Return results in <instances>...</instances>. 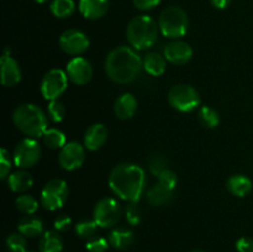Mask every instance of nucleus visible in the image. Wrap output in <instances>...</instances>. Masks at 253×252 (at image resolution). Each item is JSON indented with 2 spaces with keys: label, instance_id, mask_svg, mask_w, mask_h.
<instances>
[{
  "label": "nucleus",
  "instance_id": "nucleus-1",
  "mask_svg": "<svg viewBox=\"0 0 253 252\" xmlns=\"http://www.w3.org/2000/svg\"><path fill=\"white\" fill-rule=\"evenodd\" d=\"M109 185L121 199L128 203L138 202L145 192V170L133 163H121L110 172Z\"/></svg>",
  "mask_w": 253,
  "mask_h": 252
},
{
  "label": "nucleus",
  "instance_id": "nucleus-2",
  "mask_svg": "<svg viewBox=\"0 0 253 252\" xmlns=\"http://www.w3.org/2000/svg\"><path fill=\"white\" fill-rule=\"evenodd\" d=\"M143 68L141 57L127 46L113 49L105 59V72L111 81L120 84L135 81Z\"/></svg>",
  "mask_w": 253,
  "mask_h": 252
},
{
  "label": "nucleus",
  "instance_id": "nucleus-3",
  "mask_svg": "<svg viewBox=\"0 0 253 252\" xmlns=\"http://www.w3.org/2000/svg\"><path fill=\"white\" fill-rule=\"evenodd\" d=\"M12 120L15 126L30 138L43 136L48 124L44 111L34 104H22L17 106L12 114Z\"/></svg>",
  "mask_w": 253,
  "mask_h": 252
},
{
  "label": "nucleus",
  "instance_id": "nucleus-4",
  "mask_svg": "<svg viewBox=\"0 0 253 252\" xmlns=\"http://www.w3.org/2000/svg\"><path fill=\"white\" fill-rule=\"evenodd\" d=\"M126 36L133 48L140 51L148 49L157 41L158 25L148 15H138L128 24Z\"/></svg>",
  "mask_w": 253,
  "mask_h": 252
},
{
  "label": "nucleus",
  "instance_id": "nucleus-5",
  "mask_svg": "<svg viewBox=\"0 0 253 252\" xmlns=\"http://www.w3.org/2000/svg\"><path fill=\"white\" fill-rule=\"evenodd\" d=\"M158 27L163 36L169 39H179L183 37L189 27L188 15L182 7L169 6L166 7L158 19Z\"/></svg>",
  "mask_w": 253,
  "mask_h": 252
},
{
  "label": "nucleus",
  "instance_id": "nucleus-6",
  "mask_svg": "<svg viewBox=\"0 0 253 252\" xmlns=\"http://www.w3.org/2000/svg\"><path fill=\"white\" fill-rule=\"evenodd\" d=\"M168 101L175 110L189 113L199 106L200 96L194 86L188 84H178L173 86L168 93Z\"/></svg>",
  "mask_w": 253,
  "mask_h": 252
},
{
  "label": "nucleus",
  "instance_id": "nucleus-7",
  "mask_svg": "<svg viewBox=\"0 0 253 252\" xmlns=\"http://www.w3.org/2000/svg\"><path fill=\"white\" fill-rule=\"evenodd\" d=\"M68 198V185L63 179H52L47 183L41 192V204L44 209H59L64 205Z\"/></svg>",
  "mask_w": 253,
  "mask_h": 252
},
{
  "label": "nucleus",
  "instance_id": "nucleus-8",
  "mask_svg": "<svg viewBox=\"0 0 253 252\" xmlns=\"http://www.w3.org/2000/svg\"><path fill=\"white\" fill-rule=\"evenodd\" d=\"M67 84H68V76L66 72L54 68L44 74L40 89L44 99L49 101L58 100L59 96L66 91Z\"/></svg>",
  "mask_w": 253,
  "mask_h": 252
},
{
  "label": "nucleus",
  "instance_id": "nucleus-9",
  "mask_svg": "<svg viewBox=\"0 0 253 252\" xmlns=\"http://www.w3.org/2000/svg\"><path fill=\"white\" fill-rule=\"evenodd\" d=\"M93 216L99 227L115 226L121 217L120 204L113 198H103L96 203Z\"/></svg>",
  "mask_w": 253,
  "mask_h": 252
},
{
  "label": "nucleus",
  "instance_id": "nucleus-10",
  "mask_svg": "<svg viewBox=\"0 0 253 252\" xmlns=\"http://www.w3.org/2000/svg\"><path fill=\"white\" fill-rule=\"evenodd\" d=\"M41 156V148L34 138H25L14 150V162L20 168H30L36 165Z\"/></svg>",
  "mask_w": 253,
  "mask_h": 252
},
{
  "label": "nucleus",
  "instance_id": "nucleus-11",
  "mask_svg": "<svg viewBox=\"0 0 253 252\" xmlns=\"http://www.w3.org/2000/svg\"><path fill=\"white\" fill-rule=\"evenodd\" d=\"M88 36L83 31L77 29H69L64 31L59 37V46L66 52L67 54L71 56H79L84 53L89 48Z\"/></svg>",
  "mask_w": 253,
  "mask_h": 252
},
{
  "label": "nucleus",
  "instance_id": "nucleus-12",
  "mask_svg": "<svg viewBox=\"0 0 253 252\" xmlns=\"http://www.w3.org/2000/svg\"><path fill=\"white\" fill-rule=\"evenodd\" d=\"M59 165L66 170H76L85 161V151L79 142L72 141L66 143L59 152Z\"/></svg>",
  "mask_w": 253,
  "mask_h": 252
},
{
  "label": "nucleus",
  "instance_id": "nucleus-13",
  "mask_svg": "<svg viewBox=\"0 0 253 252\" xmlns=\"http://www.w3.org/2000/svg\"><path fill=\"white\" fill-rule=\"evenodd\" d=\"M66 73L72 83L77 85H85L93 78V67L88 59L83 57H74L67 64Z\"/></svg>",
  "mask_w": 253,
  "mask_h": 252
},
{
  "label": "nucleus",
  "instance_id": "nucleus-14",
  "mask_svg": "<svg viewBox=\"0 0 253 252\" xmlns=\"http://www.w3.org/2000/svg\"><path fill=\"white\" fill-rule=\"evenodd\" d=\"M163 53H165V58L168 62L177 64V66H182V64L188 63L192 59L193 49L187 42L174 40V41L166 44Z\"/></svg>",
  "mask_w": 253,
  "mask_h": 252
},
{
  "label": "nucleus",
  "instance_id": "nucleus-15",
  "mask_svg": "<svg viewBox=\"0 0 253 252\" xmlns=\"http://www.w3.org/2000/svg\"><path fill=\"white\" fill-rule=\"evenodd\" d=\"M1 64V84L4 86H14L21 79V69L12 57L2 54L0 59Z\"/></svg>",
  "mask_w": 253,
  "mask_h": 252
},
{
  "label": "nucleus",
  "instance_id": "nucleus-16",
  "mask_svg": "<svg viewBox=\"0 0 253 252\" xmlns=\"http://www.w3.org/2000/svg\"><path fill=\"white\" fill-rule=\"evenodd\" d=\"M108 140V128L103 124H94L84 135V145L89 151H96Z\"/></svg>",
  "mask_w": 253,
  "mask_h": 252
},
{
  "label": "nucleus",
  "instance_id": "nucleus-17",
  "mask_svg": "<svg viewBox=\"0 0 253 252\" xmlns=\"http://www.w3.org/2000/svg\"><path fill=\"white\" fill-rule=\"evenodd\" d=\"M137 111V100L130 93H125L116 99L114 104V113L121 120L131 119Z\"/></svg>",
  "mask_w": 253,
  "mask_h": 252
},
{
  "label": "nucleus",
  "instance_id": "nucleus-18",
  "mask_svg": "<svg viewBox=\"0 0 253 252\" xmlns=\"http://www.w3.org/2000/svg\"><path fill=\"white\" fill-rule=\"evenodd\" d=\"M108 10L109 0H79V11L86 19H100Z\"/></svg>",
  "mask_w": 253,
  "mask_h": 252
},
{
  "label": "nucleus",
  "instance_id": "nucleus-19",
  "mask_svg": "<svg viewBox=\"0 0 253 252\" xmlns=\"http://www.w3.org/2000/svg\"><path fill=\"white\" fill-rule=\"evenodd\" d=\"M226 187L232 195L236 197H246L252 190V182L249 177L244 174H235L229 178Z\"/></svg>",
  "mask_w": 253,
  "mask_h": 252
},
{
  "label": "nucleus",
  "instance_id": "nucleus-20",
  "mask_svg": "<svg viewBox=\"0 0 253 252\" xmlns=\"http://www.w3.org/2000/svg\"><path fill=\"white\" fill-rule=\"evenodd\" d=\"M17 229H19V232H21L24 236L36 237L42 235V232H43V222L39 217L27 215V216L22 217L20 220Z\"/></svg>",
  "mask_w": 253,
  "mask_h": 252
},
{
  "label": "nucleus",
  "instance_id": "nucleus-21",
  "mask_svg": "<svg viewBox=\"0 0 253 252\" xmlns=\"http://www.w3.org/2000/svg\"><path fill=\"white\" fill-rule=\"evenodd\" d=\"M133 232L125 227L113 230L109 235V242L116 250H126L133 244Z\"/></svg>",
  "mask_w": 253,
  "mask_h": 252
},
{
  "label": "nucleus",
  "instance_id": "nucleus-22",
  "mask_svg": "<svg viewBox=\"0 0 253 252\" xmlns=\"http://www.w3.org/2000/svg\"><path fill=\"white\" fill-rule=\"evenodd\" d=\"M32 184H34V179L26 170H17L7 177V185L12 192H26L32 187Z\"/></svg>",
  "mask_w": 253,
  "mask_h": 252
},
{
  "label": "nucleus",
  "instance_id": "nucleus-23",
  "mask_svg": "<svg viewBox=\"0 0 253 252\" xmlns=\"http://www.w3.org/2000/svg\"><path fill=\"white\" fill-rule=\"evenodd\" d=\"M173 192L162 187L161 184H155L147 192V200L153 207H163L172 202Z\"/></svg>",
  "mask_w": 253,
  "mask_h": 252
},
{
  "label": "nucleus",
  "instance_id": "nucleus-24",
  "mask_svg": "<svg viewBox=\"0 0 253 252\" xmlns=\"http://www.w3.org/2000/svg\"><path fill=\"white\" fill-rule=\"evenodd\" d=\"M40 252H62L63 241L57 231H46L39 242Z\"/></svg>",
  "mask_w": 253,
  "mask_h": 252
},
{
  "label": "nucleus",
  "instance_id": "nucleus-25",
  "mask_svg": "<svg viewBox=\"0 0 253 252\" xmlns=\"http://www.w3.org/2000/svg\"><path fill=\"white\" fill-rule=\"evenodd\" d=\"M143 69L151 76H161L166 71V58L157 52H150L143 58Z\"/></svg>",
  "mask_w": 253,
  "mask_h": 252
},
{
  "label": "nucleus",
  "instance_id": "nucleus-26",
  "mask_svg": "<svg viewBox=\"0 0 253 252\" xmlns=\"http://www.w3.org/2000/svg\"><path fill=\"white\" fill-rule=\"evenodd\" d=\"M198 119L199 123L208 128H215L220 124L219 113L210 106H202L198 111Z\"/></svg>",
  "mask_w": 253,
  "mask_h": 252
},
{
  "label": "nucleus",
  "instance_id": "nucleus-27",
  "mask_svg": "<svg viewBox=\"0 0 253 252\" xmlns=\"http://www.w3.org/2000/svg\"><path fill=\"white\" fill-rule=\"evenodd\" d=\"M51 9L52 14L59 19H66L69 17L76 10V4L73 0H53L51 2Z\"/></svg>",
  "mask_w": 253,
  "mask_h": 252
},
{
  "label": "nucleus",
  "instance_id": "nucleus-28",
  "mask_svg": "<svg viewBox=\"0 0 253 252\" xmlns=\"http://www.w3.org/2000/svg\"><path fill=\"white\" fill-rule=\"evenodd\" d=\"M43 142L44 145L53 150L63 148V146L66 145V136L57 128H47L46 132L43 133Z\"/></svg>",
  "mask_w": 253,
  "mask_h": 252
},
{
  "label": "nucleus",
  "instance_id": "nucleus-29",
  "mask_svg": "<svg viewBox=\"0 0 253 252\" xmlns=\"http://www.w3.org/2000/svg\"><path fill=\"white\" fill-rule=\"evenodd\" d=\"M15 204L22 214L26 215H34L39 209V202L32 195L29 194H22L17 197Z\"/></svg>",
  "mask_w": 253,
  "mask_h": 252
},
{
  "label": "nucleus",
  "instance_id": "nucleus-30",
  "mask_svg": "<svg viewBox=\"0 0 253 252\" xmlns=\"http://www.w3.org/2000/svg\"><path fill=\"white\" fill-rule=\"evenodd\" d=\"M98 227L99 226L95 222V220H83V221H79L76 225V232L82 239L90 240L95 236Z\"/></svg>",
  "mask_w": 253,
  "mask_h": 252
},
{
  "label": "nucleus",
  "instance_id": "nucleus-31",
  "mask_svg": "<svg viewBox=\"0 0 253 252\" xmlns=\"http://www.w3.org/2000/svg\"><path fill=\"white\" fill-rule=\"evenodd\" d=\"M6 247L10 252H25L27 247L26 236H24L21 232L9 235L6 239Z\"/></svg>",
  "mask_w": 253,
  "mask_h": 252
},
{
  "label": "nucleus",
  "instance_id": "nucleus-32",
  "mask_svg": "<svg viewBox=\"0 0 253 252\" xmlns=\"http://www.w3.org/2000/svg\"><path fill=\"white\" fill-rule=\"evenodd\" d=\"M47 111H48L49 119L53 123H59V121L63 120L64 115H66V108L59 100L49 101L48 106H47Z\"/></svg>",
  "mask_w": 253,
  "mask_h": 252
},
{
  "label": "nucleus",
  "instance_id": "nucleus-33",
  "mask_svg": "<svg viewBox=\"0 0 253 252\" xmlns=\"http://www.w3.org/2000/svg\"><path fill=\"white\" fill-rule=\"evenodd\" d=\"M158 184H161L162 187L167 188V189L173 192L178 184L177 174L172 169H166L165 172H162L158 175Z\"/></svg>",
  "mask_w": 253,
  "mask_h": 252
},
{
  "label": "nucleus",
  "instance_id": "nucleus-34",
  "mask_svg": "<svg viewBox=\"0 0 253 252\" xmlns=\"http://www.w3.org/2000/svg\"><path fill=\"white\" fill-rule=\"evenodd\" d=\"M125 217L126 220H127L128 224L132 225V226H137V225L140 224L141 219H142V215H141V210L136 203H130V204L126 207Z\"/></svg>",
  "mask_w": 253,
  "mask_h": 252
},
{
  "label": "nucleus",
  "instance_id": "nucleus-35",
  "mask_svg": "<svg viewBox=\"0 0 253 252\" xmlns=\"http://www.w3.org/2000/svg\"><path fill=\"white\" fill-rule=\"evenodd\" d=\"M110 242L104 237H95L88 240L86 242V250L89 252H105L108 250Z\"/></svg>",
  "mask_w": 253,
  "mask_h": 252
},
{
  "label": "nucleus",
  "instance_id": "nucleus-36",
  "mask_svg": "<svg viewBox=\"0 0 253 252\" xmlns=\"http://www.w3.org/2000/svg\"><path fill=\"white\" fill-rule=\"evenodd\" d=\"M168 166V162L167 160H166L163 156H155V157L151 158L150 161V170L151 173H152L153 175H160L161 173L165 172L166 169H168L167 168Z\"/></svg>",
  "mask_w": 253,
  "mask_h": 252
},
{
  "label": "nucleus",
  "instance_id": "nucleus-37",
  "mask_svg": "<svg viewBox=\"0 0 253 252\" xmlns=\"http://www.w3.org/2000/svg\"><path fill=\"white\" fill-rule=\"evenodd\" d=\"M10 168H11V160H10V155L5 148L0 150V177L2 179L9 175Z\"/></svg>",
  "mask_w": 253,
  "mask_h": 252
},
{
  "label": "nucleus",
  "instance_id": "nucleus-38",
  "mask_svg": "<svg viewBox=\"0 0 253 252\" xmlns=\"http://www.w3.org/2000/svg\"><path fill=\"white\" fill-rule=\"evenodd\" d=\"M71 217L67 216L66 214H61L54 220V229H56V231H67L71 227Z\"/></svg>",
  "mask_w": 253,
  "mask_h": 252
},
{
  "label": "nucleus",
  "instance_id": "nucleus-39",
  "mask_svg": "<svg viewBox=\"0 0 253 252\" xmlns=\"http://www.w3.org/2000/svg\"><path fill=\"white\" fill-rule=\"evenodd\" d=\"M236 249L239 252H253V239L244 236L237 240Z\"/></svg>",
  "mask_w": 253,
  "mask_h": 252
},
{
  "label": "nucleus",
  "instance_id": "nucleus-40",
  "mask_svg": "<svg viewBox=\"0 0 253 252\" xmlns=\"http://www.w3.org/2000/svg\"><path fill=\"white\" fill-rule=\"evenodd\" d=\"M161 0H133V5L141 11H148L157 6Z\"/></svg>",
  "mask_w": 253,
  "mask_h": 252
},
{
  "label": "nucleus",
  "instance_id": "nucleus-41",
  "mask_svg": "<svg viewBox=\"0 0 253 252\" xmlns=\"http://www.w3.org/2000/svg\"><path fill=\"white\" fill-rule=\"evenodd\" d=\"M209 1L211 2V5L214 7L222 10V9H226V7L229 6L231 0H209Z\"/></svg>",
  "mask_w": 253,
  "mask_h": 252
},
{
  "label": "nucleus",
  "instance_id": "nucleus-42",
  "mask_svg": "<svg viewBox=\"0 0 253 252\" xmlns=\"http://www.w3.org/2000/svg\"><path fill=\"white\" fill-rule=\"evenodd\" d=\"M35 1H36L37 4H44V2H47L48 0H35Z\"/></svg>",
  "mask_w": 253,
  "mask_h": 252
},
{
  "label": "nucleus",
  "instance_id": "nucleus-43",
  "mask_svg": "<svg viewBox=\"0 0 253 252\" xmlns=\"http://www.w3.org/2000/svg\"><path fill=\"white\" fill-rule=\"evenodd\" d=\"M190 252H205V251H203V250H193V251Z\"/></svg>",
  "mask_w": 253,
  "mask_h": 252
},
{
  "label": "nucleus",
  "instance_id": "nucleus-44",
  "mask_svg": "<svg viewBox=\"0 0 253 252\" xmlns=\"http://www.w3.org/2000/svg\"><path fill=\"white\" fill-rule=\"evenodd\" d=\"M25 252H29V251H25Z\"/></svg>",
  "mask_w": 253,
  "mask_h": 252
}]
</instances>
